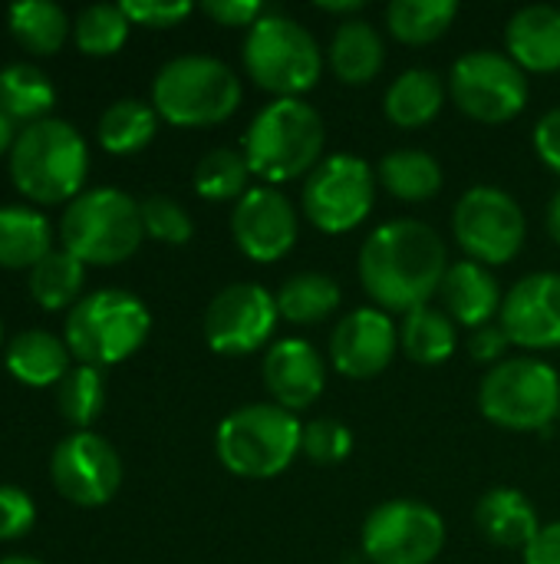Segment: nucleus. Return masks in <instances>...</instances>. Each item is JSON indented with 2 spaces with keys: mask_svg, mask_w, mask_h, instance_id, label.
<instances>
[{
  "mask_svg": "<svg viewBox=\"0 0 560 564\" xmlns=\"http://www.w3.org/2000/svg\"><path fill=\"white\" fill-rule=\"evenodd\" d=\"M399 347L403 354L419 364V367H439L446 364L455 347H459V330H455V321L426 304V307H416L409 314H403V327H399Z\"/></svg>",
  "mask_w": 560,
  "mask_h": 564,
  "instance_id": "nucleus-28",
  "label": "nucleus"
},
{
  "mask_svg": "<svg viewBox=\"0 0 560 564\" xmlns=\"http://www.w3.org/2000/svg\"><path fill=\"white\" fill-rule=\"evenodd\" d=\"M241 96L238 73L205 53L175 56L152 79V106L158 119L178 129H205L231 119Z\"/></svg>",
  "mask_w": 560,
  "mask_h": 564,
  "instance_id": "nucleus-4",
  "label": "nucleus"
},
{
  "mask_svg": "<svg viewBox=\"0 0 560 564\" xmlns=\"http://www.w3.org/2000/svg\"><path fill=\"white\" fill-rule=\"evenodd\" d=\"M50 479L66 502L99 509L112 502L122 486V459L106 436L76 430L56 443L50 456Z\"/></svg>",
  "mask_w": 560,
  "mask_h": 564,
  "instance_id": "nucleus-14",
  "label": "nucleus"
},
{
  "mask_svg": "<svg viewBox=\"0 0 560 564\" xmlns=\"http://www.w3.org/2000/svg\"><path fill=\"white\" fill-rule=\"evenodd\" d=\"M452 235L469 261H479L485 268L508 264L525 248L528 221L521 205L508 192L495 185H475L455 202Z\"/></svg>",
  "mask_w": 560,
  "mask_h": 564,
  "instance_id": "nucleus-12",
  "label": "nucleus"
},
{
  "mask_svg": "<svg viewBox=\"0 0 560 564\" xmlns=\"http://www.w3.org/2000/svg\"><path fill=\"white\" fill-rule=\"evenodd\" d=\"M304 423L277 403H248L228 413L215 433V453L231 476L277 479L300 456Z\"/></svg>",
  "mask_w": 560,
  "mask_h": 564,
  "instance_id": "nucleus-5",
  "label": "nucleus"
},
{
  "mask_svg": "<svg viewBox=\"0 0 560 564\" xmlns=\"http://www.w3.org/2000/svg\"><path fill=\"white\" fill-rule=\"evenodd\" d=\"M7 169L23 198L36 205H69L86 192L89 145L73 122L50 116L17 132Z\"/></svg>",
  "mask_w": 560,
  "mask_h": 564,
  "instance_id": "nucleus-2",
  "label": "nucleus"
},
{
  "mask_svg": "<svg viewBox=\"0 0 560 564\" xmlns=\"http://www.w3.org/2000/svg\"><path fill=\"white\" fill-rule=\"evenodd\" d=\"M317 10H323V13H343L347 20H350V13H360L363 10V0H317Z\"/></svg>",
  "mask_w": 560,
  "mask_h": 564,
  "instance_id": "nucleus-46",
  "label": "nucleus"
},
{
  "mask_svg": "<svg viewBox=\"0 0 560 564\" xmlns=\"http://www.w3.org/2000/svg\"><path fill=\"white\" fill-rule=\"evenodd\" d=\"M505 50L525 73L560 69V10L551 3L521 7L505 26Z\"/></svg>",
  "mask_w": 560,
  "mask_h": 564,
  "instance_id": "nucleus-21",
  "label": "nucleus"
},
{
  "mask_svg": "<svg viewBox=\"0 0 560 564\" xmlns=\"http://www.w3.org/2000/svg\"><path fill=\"white\" fill-rule=\"evenodd\" d=\"M548 235H551V241L560 248V188L551 195V202H548Z\"/></svg>",
  "mask_w": 560,
  "mask_h": 564,
  "instance_id": "nucleus-47",
  "label": "nucleus"
},
{
  "mask_svg": "<svg viewBox=\"0 0 560 564\" xmlns=\"http://www.w3.org/2000/svg\"><path fill=\"white\" fill-rule=\"evenodd\" d=\"M376 182L399 202H429L442 188V165L426 149H393L376 165Z\"/></svg>",
  "mask_w": 560,
  "mask_h": 564,
  "instance_id": "nucleus-27",
  "label": "nucleus"
},
{
  "mask_svg": "<svg viewBox=\"0 0 560 564\" xmlns=\"http://www.w3.org/2000/svg\"><path fill=\"white\" fill-rule=\"evenodd\" d=\"M274 297H277V311H281L284 321L310 327V324H320V321H327V317H333L340 311L343 291L330 274L300 271V274L287 278Z\"/></svg>",
  "mask_w": 560,
  "mask_h": 564,
  "instance_id": "nucleus-30",
  "label": "nucleus"
},
{
  "mask_svg": "<svg viewBox=\"0 0 560 564\" xmlns=\"http://www.w3.org/2000/svg\"><path fill=\"white\" fill-rule=\"evenodd\" d=\"M201 13L211 17L221 26H248L251 30L267 10L257 0H205L201 3Z\"/></svg>",
  "mask_w": 560,
  "mask_h": 564,
  "instance_id": "nucleus-42",
  "label": "nucleus"
},
{
  "mask_svg": "<svg viewBox=\"0 0 560 564\" xmlns=\"http://www.w3.org/2000/svg\"><path fill=\"white\" fill-rule=\"evenodd\" d=\"M327 129L320 112L304 99H274L248 126L241 155L254 178L284 185L307 178L323 162Z\"/></svg>",
  "mask_w": 560,
  "mask_h": 564,
  "instance_id": "nucleus-3",
  "label": "nucleus"
},
{
  "mask_svg": "<svg viewBox=\"0 0 560 564\" xmlns=\"http://www.w3.org/2000/svg\"><path fill=\"white\" fill-rule=\"evenodd\" d=\"M30 297L43 311H73L83 301L86 264L69 254L66 248H53L33 271H30Z\"/></svg>",
  "mask_w": 560,
  "mask_h": 564,
  "instance_id": "nucleus-33",
  "label": "nucleus"
},
{
  "mask_svg": "<svg viewBox=\"0 0 560 564\" xmlns=\"http://www.w3.org/2000/svg\"><path fill=\"white\" fill-rule=\"evenodd\" d=\"M191 182L205 202H238L251 188V169L238 149H211L195 165Z\"/></svg>",
  "mask_w": 560,
  "mask_h": 564,
  "instance_id": "nucleus-36",
  "label": "nucleus"
},
{
  "mask_svg": "<svg viewBox=\"0 0 560 564\" xmlns=\"http://www.w3.org/2000/svg\"><path fill=\"white\" fill-rule=\"evenodd\" d=\"M129 17L119 3H92L73 20V40L86 56H112L129 40Z\"/></svg>",
  "mask_w": 560,
  "mask_h": 564,
  "instance_id": "nucleus-37",
  "label": "nucleus"
},
{
  "mask_svg": "<svg viewBox=\"0 0 560 564\" xmlns=\"http://www.w3.org/2000/svg\"><path fill=\"white\" fill-rule=\"evenodd\" d=\"M119 7H122V13L129 17V23L155 26V30L175 26V23H182L185 17H191V10H195L188 0H178V3H168V0H122Z\"/></svg>",
  "mask_w": 560,
  "mask_h": 564,
  "instance_id": "nucleus-41",
  "label": "nucleus"
},
{
  "mask_svg": "<svg viewBox=\"0 0 560 564\" xmlns=\"http://www.w3.org/2000/svg\"><path fill=\"white\" fill-rule=\"evenodd\" d=\"M69 347L50 330H23L7 344V370L23 387H59L69 373Z\"/></svg>",
  "mask_w": 560,
  "mask_h": 564,
  "instance_id": "nucleus-25",
  "label": "nucleus"
},
{
  "mask_svg": "<svg viewBox=\"0 0 560 564\" xmlns=\"http://www.w3.org/2000/svg\"><path fill=\"white\" fill-rule=\"evenodd\" d=\"M327 63H330V69H333V76L340 83L366 86V83H373L380 76V69L386 63L383 36L376 33V26L370 20L350 17L333 30Z\"/></svg>",
  "mask_w": 560,
  "mask_h": 564,
  "instance_id": "nucleus-22",
  "label": "nucleus"
},
{
  "mask_svg": "<svg viewBox=\"0 0 560 564\" xmlns=\"http://www.w3.org/2000/svg\"><path fill=\"white\" fill-rule=\"evenodd\" d=\"M439 297H442V311L469 330L488 327L502 314V304H505L498 278L485 264L469 261V258L449 264Z\"/></svg>",
  "mask_w": 560,
  "mask_h": 564,
  "instance_id": "nucleus-20",
  "label": "nucleus"
},
{
  "mask_svg": "<svg viewBox=\"0 0 560 564\" xmlns=\"http://www.w3.org/2000/svg\"><path fill=\"white\" fill-rule=\"evenodd\" d=\"M277 321H281L277 297L254 281H238L211 297L201 327L215 354L244 357L261 350L274 337Z\"/></svg>",
  "mask_w": 560,
  "mask_h": 564,
  "instance_id": "nucleus-15",
  "label": "nucleus"
},
{
  "mask_svg": "<svg viewBox=\"0 0 560 564\" xmlns=\"http://www.w3.org/2000/svg\"><path fill=\"white\" fill-rule=\"evenodd\" d=\"M56 106V89L50 76L33 63H10L0 69V112L13 122H40L50 119Z\"/></svg>",
  "mask_w": 560,
  "mask_h": 564,
  "instance_id": "nucleus-29",
  "label": "nucleus"
},
{
  "mask_svg": "<svg viewBox=\"0 0 560 564\" xmlns=\"http://www.w3.org/2000/svg\"><path fill=\"white\" fill-rule=\"evenodd\" d=\"M152 314L142 297L122 288H102L83 294L69 311L63 340L69 354L86 367H112L129 360L149 337Z\"/></svg>",
  "mask_w": 560,
  "mask_h": 564,
  "instance_id": "nucleus-8",
  "label": "nucleus"
},
{
  "mask_svg": "<svg viewBox=\"0 0 560 564\" xmlns=\"http://www.w3.org/2000/svg\"><path fill=\"white\" fill-rule=\"evenodd\" d=\"M56 406H59V416L69 426L89 430V423H96L102 406H106L102 370L99 367H86V364L69 367V373L56 387Z\"/></svg>",
  "mask_w": 560,
  "mask_h": 564,
  "instance_id": "nucleus-35",
  "label": "nucleus"
},
{
  "mask_svg": "<svg viewBox=\"0 0 560 564\" xmlns=\"http://www.w3.org/2000/svg\"><path fill=\"white\" fill-rule=\"evenodd\" d=\"M13 119H7L3 112H0V159L3 155H10V149H13V142H17V132H13Z\"/></svg>",
  "mask_w": 560,
  "mask_h": 564,
  "instance_id": "nucleus-48",
  "label": "nucleus"
},
{
  "mask_svg": "<svg viewBox=\"0 0 560 564\" xmlns=\"http://www.w3.org/2000/svg\"><path fill=\"white\" fill-rule=\"evenodd\" d=\"M475 522L482 529V535L498 545V549H528L535 542V535L541 532L538 512L528 502L525 492L518 489H492L482 496L479 509H475Z\"/></svg>",
  "mask_w": 560,
  "mask_h": 564,
  "instance_id": "nucleus-24",
  "label": "nucleus"
},
{
  "mask_svg": "<svg viewBox=\"0 0 560 564\" xmlns=\"http://www.w3.org/2000/svg\"><path fill=\"white\" fill-rule=\"evenodd\" d=\"M53 251V231L43 212L30 205L0 208V268L33 271Z\"/></svg>",
  "mask_w": 560,
  "mask_h": 564,
  "instance_id": "nucleus-26",
  "label": "nucleus"
},
{
  "mask_svg": "<svg viewBox=\"0 0 560 564\" xmlns=\"http://www.w3.org/2000/svg\"><path fill=\"white\" fill-rule=\"evenodd\" d=\"M244 73L277 99H300L320 83L323 53L317 36L287 13L267 10L244 36Z\"/></svg>",
  "mask_w": 560,
  "mask_h": 564,
  "instance_id": "nucleus-6",
  "label": "nucleus"
},
{
  "mask_svg": "<svg viewBox=\"0 0 560 564\" xmlns=\"http://www.w3.org/2000/svg\"><path fill=\"white\" fill-rule=\"evenodd\" d=\"M399 350V330L380 307H356L330 334V364L350 380L380 377Z\"/></svg>",
  "mask_w": 560,
  "mask_h": 564,
  "instance_id": "nucleus-17",
  "label": "nucleus"
},
{
  "mask_svg": "<svg viewBox=\"0 0 560 564\" xmlns=\"http://www.w3.org/2000/svg\"><path fill=\"white\" fill-rule=\"evenodd\" d=\"M0 564H43V562H36V558H30V555H7V558H0Z\"/></svg>",
  "mask_w": 560,
  "mask_h": 564,
  "instance_id": "nucleus-49",
  "label": "nucleus"
},
{
  "mask_svg": "<svg viewBox=\"0 0 560 564\" xmlns=\"http://www.w3.org/2000/svg\"><path fill=\"white\" fill-rule=\"evenodd\" d=\"M525 564H560V522L541 525L535 542L525 549Z\"/></svg>",
  "mask_w": 560,
  "mask_h": 564,
  "instance_id": "nucleus-45",
  "label": "nucleus"
},
{
  "mask_svg": "<svg viewBox=\"0 0 560 564\" xmlns=\"http://www.w3.org/2000/svg\"><path fill=\"white\" fill-rule=\"evenodd\" d=\"M158 129V112L145 99H116L102 109L96 139L112 155H135L142 152Z\"/></svg>",
  "mask_w": 560,
  "mask_h": 564,
  "instance_id": "nucleus-32",
  "label": "nucleus"
},
{
  "mask_svg": "<svg viewBox=\"0 0 560 564\" xmlns=\"http://www.w3.org/2000/svg\"><path fill=\"white\" fill-rule=\"evenodd\" d=\"M300 221L294 202L271 185H251L231 212V238L244 258L257 264H274L287 258L297 245Z\"/></svg>",
  "mask_w": 560,
  "mask_h": 564,
  "instance_id": "nucleus-16",
  "label": "nucleus"
},
{
  "mask_svg": "<svg viewBox=\"0 0 560 564\" xmlns=\"http://www.w3.org/2000/svg\"><path fill=\"white\" fill-rule=\"evenodd\" d=\"M10 36L33 56H53L69 36V17L53 0H23L7 10Z\"/></svg>",
  "mask_w": 560,
  "mask_h": 564,
  "instance_id": "nucleus-31",
  "label": "nucleus"
},
{
  "mask_svg": "<svg viewBox=\"0 0 560 564\" xmlns=\"http://www.w3.org/2000/svg\"><path fill=\"white\" fill-rule=\"evenodd\" d=\"M502 330L512 347L521 350H558L560 347V274L538 271L521 278L502 304Z\"/></svg>",
  "mask_w": 560,
  "mask_h": 564,
  "instance_id": "nucleus-18",
  "label": "nucleus"
},
{
  "mask_svg": "<svg viewBox=\"0 0 560 564\" xmlns=\"http://www.w3.org/2000/svg\"><path fill=\"white\" fill-rule=\"evenodd\" d=\"M360 545L370 564H432L446 549V522L419 499H389L366 516Z\"/></svg>",
  "mask_w": 560,
  "mask_h": 564,
  "instance_id": "nucleus-13",
  "label": "nucleus"
},
{
  "mask_svg": "<svg viewBox=\"0 0 560 564\" xmlns=\"http://www.w3.org/2000/svg\"><path fill=\"white\" fill-rule=\"evenodd\" d=\"M508 347H512V340H508V334L502 330V324L479 327V330H472V337H469V357L479 360V364L498 367L502 360H508V357H505Z\"/></svg>",
  "mask_w": 560,
  "mask_h": 564,
  "instance_id": "nucleus-43",
  "label": "nucleus"
},
{
  "mask_svg": "<svg viewBox=\"0 0 560 564\" xmlns=\"http://www.w3.org/2000/svg\"><path fill=\"white\" fill-rule=\"evenodd\" d=\"M0 347H3V324H0Z\"/></svg>",
  "mask_w": 560,
  "mask_h": 564,
  "instance_id": "nucleus-50",
  "label": "nucleus"
},
{
  "mask_svg": "<svg viewBox=\"0 0 560 564\" xmlns=\"http://www.w3.org/2000/svg\"><path fill=\"white\" fill-rule=\"evenodd\" d=\"M452 102L475 122L502 126L525 112L531 86L528 73L498 50H472L452 63L449 73Z\"/></svg>",
  "mask_w": 560,
  "mask_h": 564,
  "instance_id": "nucleus-10",
  "label": "nucleus"
},
{
  "mask_svg": "<svg viewBox=\"0 0 560 564\" xmlns=\"http://www.w3.org/2000/svg\"><path fill=\"white\" fill-rule=\"evenodd\" d=\"M360 284L386 314H409L439 294L449 271V251L439 231L416 218H396L363 241Z\"/></svg>",
  "mask_w": 560,
  "mask_h": 564,
  "instance_id": "nucleus-1",
  "label": "nucleus"
},
{
  "mask_svg": "<svg viewBox=\"0 0 560 564\" xmlns=\"http://www.w3.org/2000/svg\"><path fill=\"white\" fill-rule=\"evenodd\" d=\"M142 205V228L145 238L162 241V245H188L195 235L191 215L168 195H149Z\"/></svg>",
  "mask_w": 560,
  "mask_h": 564,
  "instance_id": "nucleus-38",
  "label": "nucleus"
},
{
  "mask_svg": "<svg viewBox=\"0 0 560 564\" xmlns=\"http://www.w3.org/2000/svg\"><path fill=\"white\" fill-rule=\"evenodd\" d=\"M479 410L488 423L512 433L548 430L560 416L558 370L538 357H512L479 383Z\"/></svg>",
  "mask_w": 560,
  "mask_h": 564,
  "instance_id": "nucleus-9",
  "label": "nucleus"
},
{
  "mask_svg": "<svg viewBox=\"0 0 560 564\" xmlns=\"http://www.w3.org/2000/svg\"><path fill=\"white\" fill-rule=\"evenodd\" d=\"M59 241L83 264H122L145 241L142 205L119 188H86L66 205L59 218Z\"/></svg>",
  "mask_w": 560,
  "mask_h": 564,
  "instance_id": "nucleus-7",
  "label": "nucleus"
},
{
  "mask_svg": "<svg viewBox=\"0 0 560 564\" xmlns=\"http://www.w3.org/2000/svg\"><path fill=\"white\" fill-rule=\"evenodd\" d=\"M300 453L317 466H337L353 453V433L340 420H330V416L314 420L304 426Z\"/></svg>",
  "mask_w": 560,
  "mask_h": 564,
  "instance_id": "nucleus-39",
  "label": "nucleus"
},
{
  "mask_svg": "<svg viewBox=\"0 0 560 564\" xmlns=\"http://www.w3.org/2000/svg\"><path fill=\"white\" fill-rule=\"evenodd\" d=\"M446 93H449V83L436 69L413 66L389 83L383 96V112L399 129H422L442 112Z\"/></svg>",
  "mask_w": 560,
  "mask_h": 564,
  "instance_id": "nucleus-23",
  "label": "nucleus"
},
{
  "mask_svg": "<svg viewBox=\"0 0 560 564\" xmlns=\"http://www.w3.org/2000/svg\"><path fill=\"white\" fill-rule=\"evenodd\" d=\"M455 0H393L386 7V26L406 46L436 43L455 23Z\"/></svg>",
  "mask_w": 560,
  "mask_h": 564,
  "instance_id": "nucleus-34",
  "label": "nucleus"
},
{
  "mask_svg": "<svg viewBox=\"0 0 560 564\" xmlns=\"http://www.w3.org/2000/svg\"><path fill=\"white\" fill-rule=\"evenodd\" d=\"M373 202H376V175L353 152L327 155L304 178V192H300V208L307 221L327 235H347L360 228L370 218Z\"/></svg>",
  "mask_w": 560,
  "mask_h": 564,
  "instance_id": "nucleus-11",
  "label": "nucleus"
},
{
  "mask_svg": "<svg viewBox=\"0 0 560 564\" xmlns=\"http://www.w3.org/2000/svg\"><path fill=\"white\" fill-rule=\"evenodd\" d=\"M261 377H264V387L274 397V403L297 413L320 400V393L327 387V364L310 340L284 337V340L271 344V350L264 354Z\"/></svg>",
  "mask_w": 560,
  "mask_h": 564,
  "instance_id": "nucleus-19",
  "label": "nucleus"
},
{
  "mask_svg": "<svg viewBox=\"0 0 560 564\" xmlns=\"http://www.w3.org/2000/svg\"><path fill=\"white\" fill-rule=\"evenodd\" d=\"M535 152H538V159L560 175V106L558 109H548L541 119H538V126H535Z\"/></svg>",
  "mask_w": 560,
  "mask_h": 564,
  "instance_id": "nucleus-44",
  "label": "nucleus"
},
{
  "mask_svg": "<svg viewBox=\"0 0 560 564\" xmlns=\"http://www.w3.org/2000/svg\"><path fill=\"white\" fill-rule=\"evenodd\" d=\"M36 525L33 499L17 486H0V542H17Z\"/></svg>",
  "mask_w": 560,
  "mask_h": 564,
  "instance_id": "nucleus-40",
  "label": "nucleus"
}]
</instances>
